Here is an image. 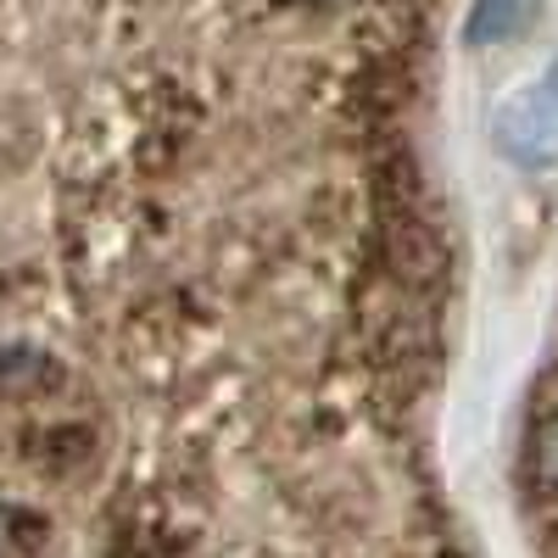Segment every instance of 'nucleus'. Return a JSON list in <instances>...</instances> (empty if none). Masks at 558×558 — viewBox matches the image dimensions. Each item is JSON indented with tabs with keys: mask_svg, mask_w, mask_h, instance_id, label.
Masks as SVG:
<instances>
[{
	"mask_svg": "<svg viewBox=\"0 0 558 558\" xmlns=\"http://www.w3.org/2000/svg\"><path fill=\"white\" fill-rule=\"evenodd\" d=\"M520 508L536 558H558V336L542 357V375L520 425Z\"/></svg>",
	"mask_w": 558,
	"mask_h": 558,
	"instance_id": "obj_1",
	"label": "nucleus"
},
{
	"mask_svg": "<svg viewBox=\"0 0 558 558\" xmlns=\"http://www.w3.org/2000/svg\"><path fill=\"white\" fill-rule=\"evenodd\" d=\"M497 146L520 168L558 162V62L542 68L531 84H520L497 112Z\"/></svg>",
	"mask_w": 558,
	"mask_h": 558,
	"instance_id": "obj_2",
	"label": "nucleus"
},
{
	"mask_svg": "<svg viewBox=\"0 0 558 558\" xmlns=\"http://www.w3.org/2000/svg\"><path fill=\"white\" fill-rule=\"evenodd\" d=\"M531 17H536V0H475L470 23H463V45H470V51L508 45L531 28Z\"/></svg>",
	"mask_w": 558,
	"mask_h": 558,
	"instance_id": "obj_3",
	"label": "nucleus"
}]
</instances>
